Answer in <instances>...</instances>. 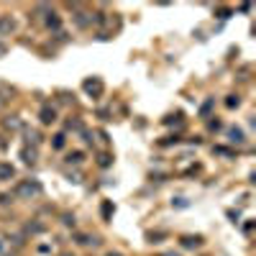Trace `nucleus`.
Listing matches in <instances>:
<instances>
[{
    "mask_svg": "<svg viewBox=\"0 0 256 256\" xmlns=\"http://www.w3.org/2000/svg\"><path fill=\"white\" fill-rule=\"evenodd\" d=\"M46 24H49L52 28H56V26H59V18H54V13H52V16L46 18Z\"/></svg>",
    "mask_w": 256,
    "mask_h": 256,
    "instance_id": "14",
    "label": "nucleus"
},
{
    "mask_svg": "<svg viewBox=\"0 0 256 256\" xmlns=\"http://www.w3.org/2000/svg\"><path fill=\"white\" fill-rule=\"evenodd\" d=\"M59 256H72V254H59Z\"/></svg>",
    "mask_w": 256,
    "mask_h": 256,
    "instance_id": "16",
    "label": "nucleus"
},
{
    "mask_svg": "<svg viewBox=\"0 0 256 256\" xmlns=\"http://www.w3.org/2000/svg\"><path fill=\"white\" fill-rule=\"evenodd\" d=\"M84 92H90V95H100L102 92V82L100 80H84Z\"/></svg>",
    "mask_w": 256,
    "mask_h": 256,
    "instance_id": "3",
    "label": "nucleus"
},
{
    "mask_svg": "<svg viewBox=\"0 0 256 256\" xmlns=\"http://www.w3.org/2000/svg\"><path fill=\"white\" fill-rule=\"evenodd\" d=\"M200 244H202L200 236H182V246H184V248H198Z\"/></svg>",
    "mask_w": 256,
    "mask_h": 256,
    "instance_id": "6",
    "label": "nucleus"
},
{
    "mask_svg": "<svg viewBox=\"0 0 256 256\" xmlns=\"http://www.w3.org/2000/svg\"><path fill=\"white\" fill-rule=\"evenodd\" d=\"M38 118H41V123H44V126H49V123H54V120H56V110L46 105V108H41Z\"/></svg>",
    "mask_w": 256,
    "mask_h": 256,
    "instance_id": "4",
    "label": "nucleus"
},
{
    "mask_svg": "<svg viewBox=\"0 0 256 256\" xmlns=\"http://www.w3.org/2000/svg\"><path fill=\"white\" fill-rule=\"evenodd\" d=\"M108 256H120V254H108Z\"/></svg>",
    "mask_w": 256,
    "mask_h": 256,
    "instance_id": "17",
    "label": "nucleus"
},
{
    "mask_svg": "<svg viewBox=\"0 0 256 256\" xmlns=\"http://www.w3.org/2000/svg\"><path fill=\"white\" fill-rule=\"evenodd\" d=\"M6 52H8V49H6V44H0V56H6Z\"/></svg>",
    "mask_w": 256,
    "mask_h": 256,
    "instance_id": "15",
    "label": "nucleus"
},
{
    "mask_svg": "<svg viewBox=\"0 0 256 256\" xmlns=\"http://www.w3.org/2000/svg\"><path fill=\"white\" fill-rule=\"evenodd\" d=\"M226 105H228V108H238V98H236V95H230V98L226 100Z\"/></svg>",
    "mask_w": 256,
    "mask_h": 256,
    "instance_id": "13",
    "label": "nucleus"
},
{
    "mask_svg": "<svg viewBox=\"0 0 256 256\" xmlns=\"http://www.w3.org/2000/svg\"><path fill=\"white\" fill-rule=\"evenodd\" d=\"M10 177H16V169H13V164H6V162H0V180H10Z\"/></svg>",
    "mask_w": 256,
    "mask_h": 256,
    "instance_id": "5",
    "label": "nucleus"
},
{
    "mask_svg": "<svg viewBox=\"0 0 256 256\" xmlns=\"http://www.w3.org/2000/svg\"><path fill=\"white\" fill-rule=\"evenodd\" d=\"M228 138L236 141V144H244V131L241 128H228Z\"/></svg>",
    "mask_w": 256,
    "mask_h": 256,
    "instance_id": "8",
    "label": "nucleus"
},
{
    "mask_svg": "<svg viewBox=\"0 0 256 256\" xmlns=\"http://www.w3.org/2000/svg\"><path fill=\"white\" fill-rule=\"evenodd\" d=\"M13 31H16V20H13L10 16H0V34L8 36V34H13Z\"/></svg>",
    "mask_w": 256,
    "mask_h": 256,
    "instance_id": "2",
    "label": "nucleus"
},
{
    "mask_svg": "<svg viewBox=\"0 0 256 256\" xmlns=\"http://www.w3.org/2000/svg\"><path fill=\"white\" fill-rule=\"evenodd\" d=\"M24 159H26V164H34V162H36V152H28V148H24Z\"/></svg>",
    "mask_w": 256,
    "mask_h": 256,
    "instance_id": "9",
    "label": "nucleus"
},
{
    "mask_svg": "<svg viewBox=\"0 0 256 256\" xmlns=\"http://www.w3.org/2000/svg\"><path fill=\"white\" fill-rule=\"evenodd\" d=\"M74 20H77V26H82V28H84V26H88V24H90L92 18H90V13H88V10H77Z\"/></svg>",
    "mask_w": 256,
    "mask_h": 256,
    "instance_id": "7",
    "label": "nucleus"
},
{
    "mask_svg": "<svg viewBox=\"0 0 256 256\" xmlns=\"http://www.w3.org/2000/svg\"><path fill=\"white\" fill-rule=\"evenodd\" d=\"M70 164H80L82 162V152H74V154H70V159H67Z\"/></svg>",
    "mask_w": 256,
    "mask_h": 256,
    "instance_id": "11",
    "label": "nucleus"
},
{
    "mask_svg": "<svg viewBox=\"0 0 256 256\" xmlns=\"http://www.w3.org/2000/svg\"><path fill=\"white\" fill-rule=\"evenodd\" d=\"M38 192H41L38 182H20L18 184V195L20 198H31V195H38Z\"/></svg>",
    "mask_w": 256,
    "mask_h": 256,
    "instance_id": "1",
    "label": "nucleus"
},
{
    "mask_svg": "<svg viewBox=\"0 0 256 256\" xmlns=\"http://www.w3.org/2000/svg\"><path fill=\"white\" fill-rule=\"evenodd\" d=\"M52 146H54V148H62V146H64V134H56L54 141H52Z\"/></svg>",
    "mask_w": 256,
    "mask_h": 256,
    "instance_id": "10",
    "label": "nucleus"
},
{
    "mask_svg": "<svg viewBox=\"0 0 256 256\" xmlns=\"http://www.w3.org/2000/svg\"><path fill=\"white\" fill-rule=\"evenodd\" d=\"M110 212H113V205L110 202H102V218H110Z\"/></svg>",
    "mask_w": 256,
    "mask_h": 256,
    "instance_id": "12",
    "label": "nucleus"
}]
</instances>
